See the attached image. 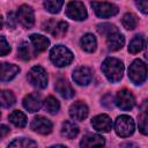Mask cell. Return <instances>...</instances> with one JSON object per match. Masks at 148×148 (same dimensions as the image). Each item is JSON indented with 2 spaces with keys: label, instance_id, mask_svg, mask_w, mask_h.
Here are the masks:
<instances>
[{
  "label": "cell",
  "instance_id": "cell-1",
  "mask_svg": "<svg viewBox=\"0 0 148 148\" xmlns=\"http://www.w3.org/2000/svg\"><path fill=\"white\" fill-rule=\"evenodd\" d=\"M102 71L110 82L116 83L123 77L124 64L117 58H106L102 64Z\"/></svg>",
  "mask_w": 148,
  "mask_h": 148
},
{
  "label": "cell",
  "instance_id": "cell-2",
  "mask_svg": "<svg viewBox=\"0 0 148 148\" xmlns=\"http://www.w3.org/2000/svg\"><path fill=\"white\" fill-rule=\"evenodd\" d=\"M73 58V53L64 45H57L50 51V59L58 67H65L69 65Z\"/></svg>",
  "mask_w": 148,
  "mask_h": 148
},
{
  "label": "cell",
  "instance_id": "cell-3",
  "mask_svg": "<svg viewBox=\"0 0 148 148\" xmlns=\"http://www.w3.org/2000/svg\"><path fill=\"white\" fill-rule=\"evenodd\" d=\"M135 128L134 120L126 114H121L116 119L114 123V131L121 138H127L133 134Z\"/></svg>",
  "mask_w": 148,
  "mask_h": 148
},
{
  "label": "cell",
  "instance_id": "cell-4",
  "mask_svg": "<svg viewBox=\"0 0 148 148\" xmlns=\"http://www.w3.org/2000/svg\"><path fill=\"white\" fill-rule=\"evenodd\" d=\"M128 77L135 84H140V83L145 82V80L147 77V66H146V64L140 59L134 60L130 65Z\"/></svg>",
  "mask_w": 148,
  "mask_h": 148
},
{
  "label": "cell",
  "instance_id": "cell-5",
  "mask_svg": "<svg viewBox=\"0 0 148 148\" xmlns=\"http://www.w3.org/2000/svg\"><path fill=\"white\" fill-rule=\"evenodd\" d=\"M28 81L36 88L43 89L47 86V74L42 66H34L28 73Z\"/></svg>",
  "mask_w": 148,
  "mask_h": 148
},
{
  "label": "cell",
  "instance_id": "cell-6",
  "mask_svg": "<svg viewBox=\"0 0 148 148\" xmlns=\"http://www.w3.org/2000/svg\"><path fill=\"white\" fill-rule=\"evenodd\" d=\"M91 7L95 12V14L98 17L105 18V17H111L114 16L118 13V7L113 3L110 2H101V1H92Z\"/></svg>",
  "mask_w": 148,
  "mask_h": 148
},
{
  "label": "cell",
  "instance_id": "cell-7",
  "mask_svg": "<svg viewBox=\"0 0 148 148\" xmlns=\"http://www.w3.org/2000/svg\"><path fill=\"white\" fill-rule=\"evenodd\" d=\"M66 15L75 21H82L84 18H87V9L84 7V5L81 1L74 0L71 1L67 7H66Z\"/></svg>",
  "mask_w": 148,
  "mask_h": 148
},
{
  "label": "cell",
  "instance_id": "cell-8",
  "mask_svg": "<svg viewBox=\"0 0 148 148\" xmlns=\"http://www.w3.org/2000/svg\"><path fill=\"white\" fill-rule=\"evenodd\" d=\"M116 104L118 108H120L121 110L128 111L131 109H133V106L135 105V98L133 96V94L127 90V89H121L120 91H118L117 97H116Z\"/></svg>",
  "mask_w": 148,
  "mask_h": 148
},
{
  "label": "cell",
  "instance_id": "cell-9",
  "mask_svg": "<svg viewBox=\"0 0 148 148\" xmlns=\"http://www.w3.org/2000/svg\"><path fill=\"white\" fill-rule=\"evenodd\" d=\"M17 21L24 28H31L35 23V14L30 6L22 5L17 10Z\"/></svg>",
  "mask_w": 148,
  "mask_h": 148
},
{
  "label": "cell",
  "instance_id": "cell-10",
  "mask_svg": "<svg viewBox=\"0 0 148 148\" xmlns=\"http://www.w3.org/2000/svg\"><path fill=\"white\" fill-rule=\"evenodd\" d=\"M31 128L39 134H50L52 132V123L43 116H37L31 121Z\"/></svg>",
  "mask_w": 148,
  "mask_h": 148
},
{
  "label": "cell",
  "instance_id": "cell-11",
  "mask_svg": "<svg viewBox=\"0 0 148 148\" xmlns=\"http://www.w3.org/2000/svg\"><path fill=\"white\" fill-rule=\"evenodd\" d=\"M72 76H73V80L77 84H80V86H87L92 80V73H91L90 68H88L86 66L77 67L73 72V75Z\"/></svg>",
  "mask_w": 148,
  "mask_h": 148
},
{
  "label": "cell",
  "instance_id": "cell-12",
  "mask_svg": "<svg viewBox=\"0 0 148 148\" xmlns=\"http://www.w3.org/2000/svg\"><path fill=\"white\" fill-rule=\"evenodd\" d=\"M20 72L18 66L8 62H0V82H8Z\"/></svg>",
  "mask_w": 148,
  "mask_h": 148
},
{
  "label": "cell",
  "instance_id": "cell-13",
  "mask_svg": "<svg viewBox=\"0 0 148 148\" xmlns=\"http://www.w3.org/2000/svg\"><path fill=\"white\" fill-rule=\"evenodd\" d=\"M91 125L98 132H109L112 128V120L108 114H98L91 119Z\"/></svg>",
  "mask_w": 148,
  "mask_h": 148
},
{
  "label": "cell",
  "instance_id": "cell-14",
  "mask_svg": "<svg viewBox=\"0 0 148 148\" xmlns=\"http://www.w3.org/2000/svg\"><path fill=\"white\" fill-rule=\"evenodd\" d=\"M88 106L83 102H75L69 108V116L74 120H83L88 116Z\"/></svg>",
  "mask_w": 148,
  "mask_h": 148
},
{
  "label": "cell",
  "instance_id": "cell-15",
  "mask_svg": "<svg viewBox=\"0 0 148 148\" xmlns=\"http://www.w3.org/2000/svg\"><path fill=\"white\" fill-rule=\"evenodd\" d=\"M23 106L29 112H36V111H38L40 109V106H42L40 96L37 95L36 92H32V94L27 95L23 98Z\"/></svg>",
  "mask_w": 148,
  "mask_h": 148
},
{
  "label": "cell",
  "instance_id": "cell-16",
  "mask_svg": "<svg viewBox=\"0 0 148 148\" xmlns=\"http://www.w3.org/2000/svg\"><path fill=\"white\" fill-rule=\"evenodd\" d=\"M54 89L59 92V95L64 98H72L74 96V89L72 88L71 83L66 80V79H58L56 84H54Z\"/></svg>",
  "mask_w": 148,
  "mask_h": 148
},
{
  "label": "cell",
  "instance_id": "cell-17",
  "mask_svg": "<svg viewBox=\"0 0 148 148\" xmlns=\"http://www.w3.org/2000/svg\"><path fill=\"white\" fill-rule=\"evenodd\" d=\"M124 43H125V38L119 31L113 32V34H111L110 36L106 37V44H108V49L110 51L120 50L124 46Z\"/></svg>",
  "mask_w": 148,
  "mask_h": 148
},
{
  "label": "cell",
  "instance_id": "cell-18",
  "mask_svg": "<svg viewBox=\"0 0 148 148\" xmlns=\"http://www.w3.org/2000/svg\"><path fill=\"white\" fill-rule=\"evenodd\" d=\"M30 42H31L35 51H37V52L45 51L50 45V40L46 37H44L42 35H37V34H34L30 36Z\"/></svg>",
  "mask_w": 148,
  "mask_h": 148
},
{
  "label": "cell",
  "instance_id": "cell-19",
  "mask_svg": "<svg viewBox=\"0 0 148 148\" xmlns=\"http://www.w3.org/2000/svg\"><path fill=\"white\" fill-rule=\"evenodd\" d=\"M105 140L102 135L98 134H87L82 138L80 146L81 147H94V146H104Z\"/></svg>",
  "mask_w": 148,
  "mask_h": 148
},
{
  "label": "cell",
  "instance_id": "cell-20",
  "mask_svg": "<svg viewBox=\"0 0 148 148\" xmlns=\"http://www.w3.org/2000/svg\"><path fill=\"white\" fill-rule=\"evenodd\" d=\"M79 134V127L74 121L66 120L61 126V135L67 139H74Z\"/></svg>",
  "mask_w": 148,
  "mask_h": 148
},
{
  "label": "cell",
  "instance_id": "cell-21",
  "mask_svg": "<svg viewBox=\"0 0 148 148\" xmlns=\"http://www.w3.org/2000/svg\"><path fill=\"white\" fill-rule=\"evenodd\" d=\"M80 45H81V47L84 51H87V52H94L96 50V46H97L96 37L92 34H86V35H83L81 37Z\"/></svg>",
  "mask_w": 148,
  "mask_h": 148
},
{
  "label": "cell",
  "instance_id": "cell-22",
  "mask_svg": "<svg viewBox=\"0 0 148 148\" xmlns=\"http://www.w3.org/2000/svg\"><path fill=\"white\" fill-rule=\"evenodd\" d=\"M9 121L16 127H24L27 125V116L22 111L15 110L9 114Z\"/></svg>",
  "mask_w": 148,
  "mask_h": 148
},
{
  "label": "cell",
  "instance_id": "cell-23",
  "mask_svg": "<svg viewBox=\"0 0 148 148\" xmlns=\"http://www.w3.org/2000/svg\"><path fill=\"white\" fill-rule=\"evenodd\" d=\"M143 47H145V38H143V36L138 35V36H135V37L130 42L128 52L135 54V53L140 52Z\"/></svg>",
  "mask_w": 148,
  "mask_h": 148
},
{
  "label": "cell",
  "instance_id": "cell-24",
  "mask_svg": "<svg viewBox=\"0 0 148 148\" xmlns=\"http://www.w3.org/2000/svg\"><path fill=\"white\" fill-rule=\"evenodd\" d=\"M15 103V96L9 90H0V106L9 108Z\"/></svg>",
  "mask_w": 148,
  "mask_h": 148
},
{
  "label": "cell",
  "instance_id": "cell-25",
  "mask_svg": "<svg viewBox=\"0 0 148 148\" xmlns=\"http://www.w3.org/2000/svg\"><path fill=\"white\" fill-rule=\"evenodd\" d=\"M17 54H18V58L27 61V60H30L32 58V51H31V47L29 46V44L27 42H22L18 47H17Z\"/></svg>",
  "mask_w": 148,
  "mask_h": 148
},
{
  "label": "cell",
  "instance_id": "cell-26",
  "mask_svg": "<svg viewBox=\"0 0 148 148\" xmlns=\"http://www.w3.org/2000/svg\"><path fill=\"white\" fill-rule=\"evenodd\" d=\"M67 28H68V24L65 22V21H59V22H54L52 29H51V34L57 37V38H61L66 32H67Z\"/></svg>",
  "mask_w": 148,
  "mask_h": 148
},
{
  "label": "cell",
  "instance_id": "cell-27",
  "mask_svg": "<svg viewBox=\"0 0 148 148\" xmlns=\"http://www.w3.org/2000/svg\"><path fill=\"white\" fill-rule=\"evenodd\" d=\"M44 108H45V110H46L47 112H50V113H56V112H58L59 109H60V103H59L58 99L54 98L53 96H49V97H46L45 101H44Z\"/></svg>",
  "mask_w": 148,
  "mask_h": 148
},
{
  "label": "cell",
  "instance_id": "cell-28",
  "mask_svg": "<svg viewBox=\"0 0 148 148\" xmlns=\"http://www.w3.org/2000/svg\"><path fill=\"white\" fill-rule=\"evenodd\" d=\"M62 5H64V0H44L45 9L52 14L59 13Z\"/></svg>",
  "mask_w": 148,
  "mask_h": 148
},
{
  "label": "cell",
  "instance_id": "cell-29",
  "mask_svg": "<svg viewBox=\"0 0 148 148\" xmlns=\"http://www.w3.org/2000/svg\"><path fill=\"white\" fill-rule=\"evenodd\" d=\"M121 23L124 25L125 29L127 30H133L136 28V24H138V18L134 14L132 13H127L123 16V20H121Z\"/></svg>",
  "mask_w": 148,
  "mask_h": 148
},
{
  "label": "cell",
  "instance_id": "cell-30",
  "mask_svg": "<svg viewBox=\"0 0 148 148\" xmlns=\"http://www.w3.org/2000/svg\"><path fill=\"white\" fill-rule=\"evenodd\" d=\"M97 31H98L99 35L108 37L111 34L117 32L118 29H117V27L114 24H111V23H102V24H98L97 25Z\"/></svg>",
  "mask_w": 148,
  "mask_h": 148
},
{
  "label": "cell",
  "instance_id": "cell-31",
  "mask_svg": "<svg viewBox=\"0 0 148 148\" xmlns=\"http://www.w3.org/2000/svg\"><path fill=\"white\" fill-rule=\"evenodd\" d=\"M139 130L141 131L142 134H147V109H146V103H143L141 113L139 114Z\"/></svg>",
  "mask_w": 148,
  "mask_h": 148
},
{
  "label": "cell",
  "instance_id": "cell-32",
  "mask_svg": "<svg viewBox=\"0 0 148 148\" xmlns=\"http://www.w3.org/2000/svg\"><path fill=\"white\" fill-rule=\"evenodd\" d=\"M37 146V143L30 139H25V138H18V139H15L14 141H12L9 143V147H35Z\"/></svg>",
  "mask_w": 148,
  "mask_h": 148
},
{
  "label": "cell",
  "instance_id": "cell-33",
  "mask_svg": "<svg viewBox=\"0 0 148 148\" xmlns=\"http://www.w3.org/2000/svg\"><path fill=\"white\" fill-rule=\"evenodd\" d=\"M10 52V46L3 36H0V56H6Z\"/></svg>",
  "mask_w": 148,
  "mask_h": 148
},
{
  "label": "cell",
  "instance_id": "cell-34",
  "mask_svg": "<svg viewBox=\"0 0 148 148\" xmlns=\"http://www.w3.org/2000/svg\"><path fill=\"white\" fill-rule=\"evenodd\" d=\"M135 3H136V7L143 14H147V12H148V0H135Z\"/></svg>",
  "mask_w": 148,
  "mask_h": 148
},
{
  "label": "cell",
  "instance_id": "cell-35",
  "mask_svg": "<svg viewBox=\"0 0 148 148\" xmlns=\"http://www.w3.org/2000/svg\"><path fill=\"white\" fill-rule=\"evenodd\" d=\"M9 132H10V130H9L8 126H6V125H0V139L6 138V136L9 134Z\"/></svg>",
  "mask_w": 148,
  "mask_h": 148
},
{
  "label": "cell",
  "instance_id": "cell-36",
  "mask_svg": "<svg viewBox=\"0 0 148 148\" xmlns=\"http://www.w3.org/2000/svg\"><path fill=\"white\" fill-rule=\"evenodd\" d=\"M15 22H16V18L14 17V14L13 13H9L8 14V21H7V24L9 28H14L15 27Z\"/></svg>",
  "mask_w": 148,
  "mask_h": 148
},
{
  "label": "cell",
  "instance_id": "cell-37",
  "mask_svg": "<svg viewBox=\"0 0 148 148\" xmlns=\"http://www.w3.org/2000/svg\"><path fill=\"white\" fill-rule=\"evenodd\" d=\"M2 24H3V21H2V17L0 16V29L2 28Z\"/></svg>",
  "mask_w": 148,
  "mask_h": 148
}]
</instances>
